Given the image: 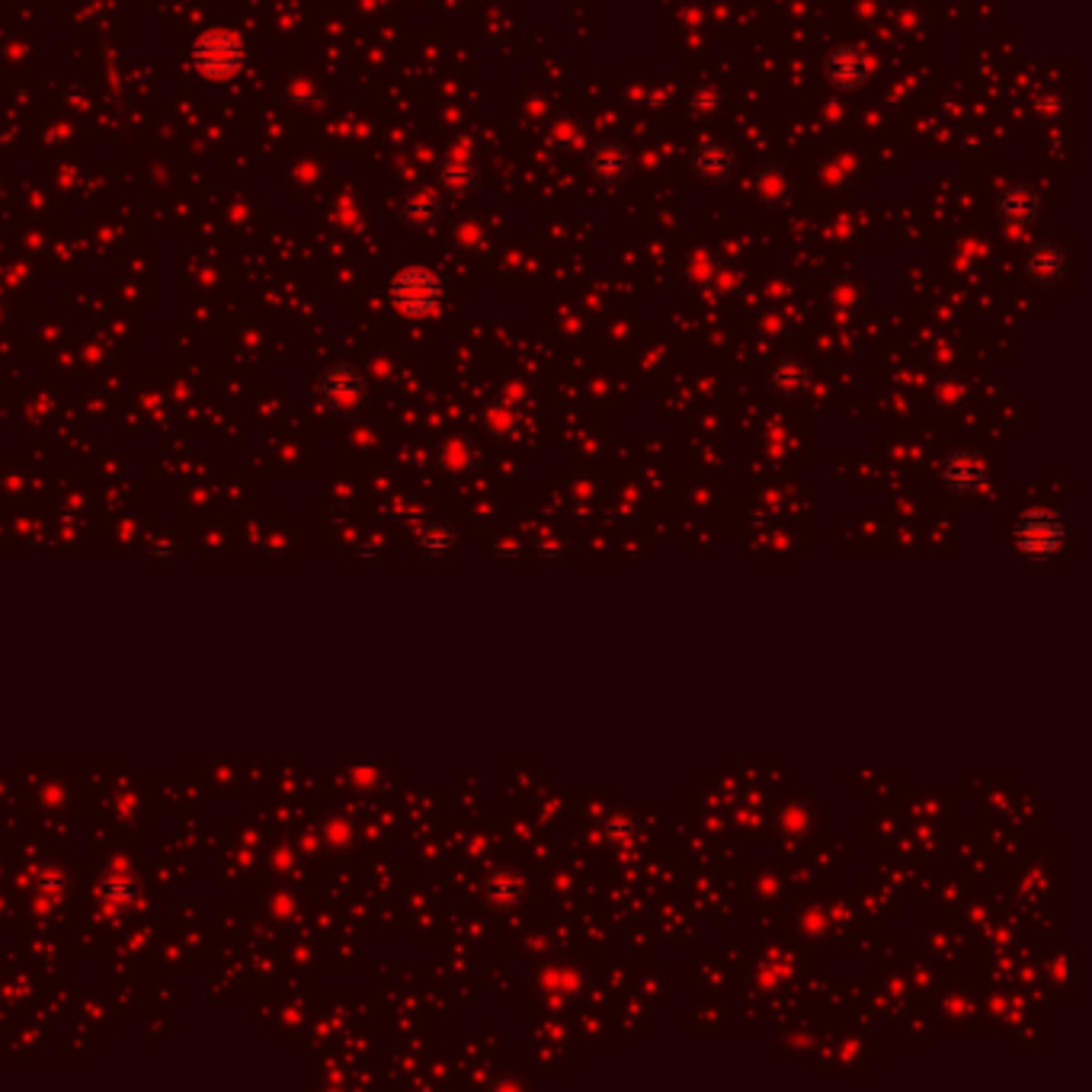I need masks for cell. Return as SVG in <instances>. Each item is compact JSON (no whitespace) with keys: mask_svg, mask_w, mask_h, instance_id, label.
Instances as JSON below:
<instances>
[{"mask_svg":"<svg viewBox=\"0 0 1092 1092\" xmlns=\"http://www.w3.org/2000/svg\"><path fill=\"white\" fill-rule=\"evenodd\" d=\"M443 279L427 266H408L388 285V301L404 317H430L443 305Z\"/></svg>","mask_w":1092,"mask_h":1092,"instance_id":"obj_2","label":"cell"},{"mask_svg":"<svg viewBox=\"0 0 1092 1092\" xmlns=\"http://www.w3.org/2000/svg\"><path fill=\"white\" fill-rule=\"evenodd\" d=\"M190 62H193V71L203 81L225 84V81H231V77H238L244 71L247 46H244V39L235 30L215 27V30H206V33L196 36V42L190 49Z\"/></svg>","mask_w":1092,"mask_h":1092,"instance_id":"obj_1","label":"cell"},{"mask_svg":"<svg viewBox=\"0 0 1092 1092\" xmlns=\"http://www.w3.org/2000/svg\"><path fill=\"white\" fill-rule=\"evenodd\" d=\"M401 215L408 225L414 228H430L439 222L443 215V200L433 190H414L404 203H401Z\"/></svg>","mask_w":1092,"mask_h":1092,"instance_id":"obj_8","label":"cell"},{"mask_svg":"<svg viewBox=\"0 0 1092 1092\" xmlns=\"http://www.w3.org/2000/svg\"><path fill=\"white\" fill-rule=\"evenodd\" d=\"M324 395L330 398V404H340V408L356 404L362 398V382H359L356 369H349V366L330 369L324 376Z\"/></svg>","mask_w":1092,"mask_h":1092,"instance_id":"obj_10","label":"cell"},{"mask_svg":"<svg viewBox=\"0 0 1092 1092\" xmlns=\"http://www.w3.org/2000/svg\"><path fill=\"white\" fill-rule=\"evenodd\" d=\"M1038 215H1041V196L1032 187L1016 184L1000 196V219L1009 228H1028Z\"/></svg>","mask_w":1092,"mask_h":1092,"instance_id":"obj_5","label":"cell"},{"mask_svg":"<svg viewBox=\"0 0 1092 1092\" xmlns=\"http://www.w3.org/2000/svg\"><path fill=\"white\" fill-rule=\"evenodd\" d=\"M1063 270H1067V257H1063V250H1060L1057 244H1051V241L1035 244V247L1028 250V257H1025V273H1028V279L1038 282V285H1054V282L1063 276Z\"/></svg>","mask_w":1092,"mask_h":1092,"instance_id":"obj_7","label":"cell"},{"mask_svg":"<svg viewBox=\"0 0 1092 1092\" xmlns=\"http://www.w3.org/2000/svg\"><path fill=\"white\" fill-rule=\"evenodd\" d=\"M695 170L701 179L721 187L727 184V176L734 173V151L717 138H701L695 148Z\"/></svg>","mask_w":1092,"mask_h":1092,"instance_id":"obj_4","label":"cell"},{"mask_svg":"<svg viewBox=\"0 0 1092 1092\" xmlns=\"http://www.w3.org/2000/svg\"><path fill=\"white\" fill-rule=\"evenodd\" d=\"M824 74H827V81L833 87L855 90L868 77V55L859 46H839L836 52H830V58L824 65Z\"/></svg>","mask_w":1092,"mask_h":1092,"instance_id":"obj_3","label":"cell"},{"mask_svg":"<svg viewBox=\"0 0 1092 1092\" xmlns=\"http://www.w3.org/2000/svg\"><path fill=\"white\" fill-rule=\"evenodd\" d=\"M590 170L600 184H622L631 170V154L619 141H603L590 151Z\"/></svg>","mask_w":1092,"mask_h":1092,"instance_id":"obj_6","label":"cell"},{"mask_svg":"<svg viewBox=\"0 0 1092 1092\" xmlns=\"http://www.w3.org/2000/svg\"><path fill=\"white\" fill-rule=\"evenodd\" d=\"M439 184H443L446 193L465 196V193L474 190V184H478V167H474V160H471V157H462V154L449 157V160L443 163V170H439Z\"/></svg>","mask_w":1092,"mask_h":1092,"instance_id":"obj_9","label":"cell"},{"mask_svg":"<svg viewBox=\"0 0 1092 1092\" xmlns=\"http://www.w3.org/2000/svg\"><path fill=\"white\" fill-rule=\"evenodd\" d=\"M753 190H757V196L763 200V203H769V206H779V203H785L788 196H792V179L782 173V170H763L757 179H753Z\"/></svg>","mask_w":1092,"mask_h":1092,"instance_id":"obj_11","label":"cell"},{"mask_svg":"<svg viewBox=\"0 0 1092 1092\" xmlns=\"http://www.w3.org/2000/svg\"><path fill=\"white\" fill-rule=\"evenodd\" d=\"M773 385L782 395H798L808 385V369L801 366L798 359H779L776 366H773Z\"/></svg>","mask_w":1092,"mask_h":1092,"instance_id":"obj_12","label":"cell"}]
</instances>
